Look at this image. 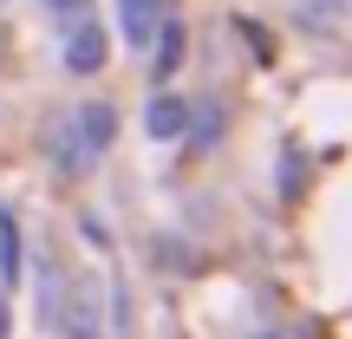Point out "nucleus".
<instances>
[{"label": "nucleus", "mask_w": 352, "mask_h": 339, "mask_svg": "<svg viewBox=\"0 0 352 339\" xmlns=\"http://www.w3.org/2000/svg\"><path fill=\"white\" fill-rule=\"evenodd\" d=\"M111 138H118V118H111V105H104V98H91V105H78V111H65L59 124L46 131V144H52V157H59L65 176H85L104 151H111Z\"/></svg>", "instance_id": "nucleus-1"}, {"label": "nucleus", "mask_w": 352, "mask_h": 339, "mask_svg": "<svg viewBox=\"0 0 352 339\" xmlns=\"http://www.w3.org/2000/svg\"><path fill=\"white\" fill-rule=\"evenodd\" d=\"M39 294H46V320L59 339H98V294L85 274H65L59 261H39Z\"/></svg>", "instance_id": "nucleus-2"}, {"label": "nucleus", "mask_w": 352, "mask_h": 339, "mask_svg": "<svg viewBox=\"0 0 352 339\" xmlns=\"http://www.w3.org/2000/svg\"><path fill=\"white\" fill-rule=\"evenodd\" d=\"M157 20H164V0H118V33H124L131 46H151Z\"/></svg>", "instance_id": "nucleus-3"}, {"label": "nucleus", "mask_w": 352, "mask_h": 339, "mask_svg": "<svg viewBox=\"0 0 352 339\" xmlns=\"http://www.w3.org/2000/svg\"><path fill=\"white\" fill-rule=\"evenodd\" d=\"M65 65H72V72H98V65H104V33L85 20V13H78L72 39H65Z\"/></svg>", "instance_id": "nucleus-4"}, {"label": "nucleus", "mask_w": 352, "mask_h": 339, "mask_svg": "<svg viewBox=\"0 0 352 339\" xmlns=\"http://www.w3.org/2000/svg\"><path fill=\"white\" fill-rule=\"evenodd\" d=\"M144 124H151V138H183V131H189V105L183 98H157Z\"/></svg>", "instance_id": "nucleus-5"}, {"label": "nucleus", "mask_w": 352, "mask_h": 339, "mask_svg": "<svg viewBox=\"0 0 352 339\" xmlns=\"http://www.w3.org/2000/svg\"><path fill=\"white\" fill-rule=\"evenodd\" d=\"M157 72H176V59H183V20H157Z\"/></svg>", "instance_id": "nucleus-6"}, {"label": "nucleus", "mask_w": 352, "mask_h": 339, "mask_svg": "<svg viewBox=\"0 0 352 339\" xmlns=\"http://www.w3.org/2000/svg\"><path fill=\"white\" fill-rule=\"evenodd\" d=\"M20 274V228L0 215V281H13Z\"/></svg>", "instance_id": "nucleus-7"}, {"label": "nucleus", "mask_w": 352, "mask_h": 339, "mask_svg": "<svg viewBox=\"0 0 352 339\" xmlns=\"http://www.w3.org/2000/svg\"><path fill=\"white\" fill-rule=\"evenodd\" d=\"M294 7H300L307 20H320V26H327V20H340V13L352 7V0H294Z\"/></svg>", "instance_id": "nucleus-8"}, {"label": "nucleus", "mask_w": 352, "mask_h": 339, "mask_svg": "<svg viewBox=\"0 0 352 339\" xmlns=\"http://www.w3.org/2000/svg\"><path fill=\"white\" fill-rule=\"evenodd\" d=\"M52 13H65V20H78V13H85V0H46Z\"/></svg>", "instance_id": "nucleus-9"}, {"label": "nucleus", "mask_w": 352, "mask_h": 339, "mask_svg": "<svg viewBox=\"0 0 352 339\" xmlns=\"http://www.w3.org/2000/svg\"><path fill=\"white\" fill-rule=\"evenodd\" d=\"M7 333H13V300L0 294V339H7Z\"/></svg>", "instance_id": "nucleus-10"}, {"label": "nucleus", "mask_w": 352, "mask_h": 339, "mask_svg": "<svg viewBox=\"0 0 352 339\" xmlns=\"http://www.w3.org/2000/svg\"><path fill=\"white\" fill-rule=\"evenodd\" d=\"M254 339H287V333H254Z\"/></svg>", "instance_id": "nucleus-11"}]
</instances>
